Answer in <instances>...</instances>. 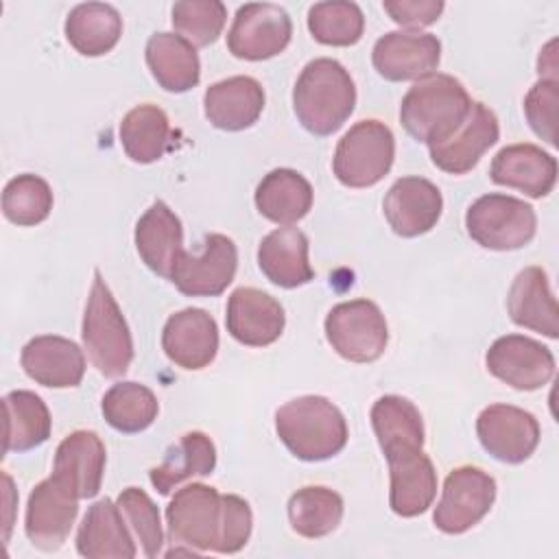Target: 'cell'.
<instances>
[{
	"label": "cell",
	"mask_w": 559,
	"mask_h": 559,
	"mask_svg": "<svg viewBox=\"0 0 559 559\" xmlns=\"http://www.w3.org/2000/svg\"><path fill=\"white\" fill-rule=\"evenodd\" d=\"M354 107V79L336 59L319 57L304 66L293 87V109L308 133L332 135L352 116Z\"/></svg>",
	"instance_id": "1"
},
{
	"label": "cell",
	"mask_w": 559,
	"mask_h": 559,
	"mask_svg": "<svg viewBox=\"0 0 559 559\" xmlns=\"http://www.w3.org/2000/svg\"><path fill=\"white\" fill-rule=\"evenodd\" d=\"M472 98L463 83L450 74H430L404 94L400 122L411 138L428 146L448 140L467 118Z\"/></svg>",
	"instance_id": "2"
},
{
	"label": "cell",
	"mask_w": 559,
	"mask_h": 559,
	"mask_svg": "<svg viewBox=\"0 0 559 559\" xmlns=\"http://www.w3.org/2000/svg\"><path fill=\"white\" fill-rule=\"evenodd\" d=\"M275 430L293 456L310 463L336 456L349 437L338 406L321 395H301L280 406Z\"/></svg>",
	"instance_id": "3"
},
{
	"label": "cell",
	"mask_w": 559,
	"mask_h": 559,
	"mask_svg": "<svg viewBox=\"0 0 559 559\" xmlns=\"http://www.w3.org/2000/svg\"><path fill=\"white\" fill-rule=\"evenodd\" d=\"M81 338L90 362L105 378H120L133 360V338L129 325L105 284L100 271H94V284L87 297Z\"/></svg>",
	"instance_id": "4"
},
{
	"label": "cell",
	"mask_w": 559,
	"mask_h": 559,
	"mask_svg": "<svg viewBox=\"0 0 559 559\" xmlns=\"http://www.w3.org/2000/svg\"><path fill=\"white\" fill-rule=\"evenodd\" d=\"M170 542L183 544L197 552H221L225 542V500L203 483L181 487L166 507Z\"/></svg>",
	"instance_id": "5"
},
{
	"label": "cell",
	"mask_w": 559,
	"mask_h": 559,
	"mask_svg": "<svg viewBox=\"0 0 559 559\" xmlns=\"http://www.w3.org/2000/svg\"><path fill=\"white\" fill-rule=\"evenodd\" d=\"M469 238L491 251L526 247L537 231V214L522 199L489 192L478 197L465 212Z\"/></svg>",
	"instance_id": "6"
},
{
	"label": "cell",
	"mask_w": 559,
	"mask_h": 559,
	"mask_svg": "<svg viewBox=\"0 0 559 559\" xmlns=\"http://www.w3.org/2000/svg\"><path fill=\"white\" fill-rule=\"evenodd\" d=\"M395 159L393 131L380 120H360L338 140L332 168L347 188L376 186Z\"/></svg>",
	"instance_id": "7"
},
{
	"label": "cell",
	"mask_w": 559,
	"mask_h": 559,
	"mask_svg": "<svg viewBox=\"0 0 559 559\" xmlns=\"http://www.w3.org/2000/svg\"><path fill=\"white\" fill-rule=\"evenodd\" d=\"M325 338L332 349L349 362L378 360L389 343L382 310L369 299L336 304L325 317Z\"/></svg>",
	"instance_id": "8"
},
{
	"label": "cell",
	"mask_w": 559,
	"mask_h": 559,
	"mask_svg": "<svg viewBox=\"0 0 559 559\" xmlns=\"http://www.w3.org/2000/svg\"><path fill=\"white\" fill-rule=\"evenodd\" d=\"M496 480L480 467H454L443 483L441 500L435 507L432 522L441 533L461 535L476 526L493 507Z\"/></svg>",
	"instance_id": "9"
},
{
	"label": "cell",
	"mask_w": 559,
	"mask_h": 559,
	"mask_svg": "<svg viewBox=\"0 0 559 559\" xmlns=\"http://www.w3.org/2000/svg\"><path fill=\"white\" fill-rule=\"evenodd\" d=\"M293 37V22L284 7L249 2L238 7L227 33V48L236 59L264 61L280 55Z\"/></svg>",
	"instance_id": "10"
},
{
	"label": "cell",
	"mask_w": 559,
	"mask_h": 559,
	"mask_svg": "<svg viewBox=\"0 0 559 559\" xmlns=\"http://www.w3.org/2000/svg\"><path fill=\"white\" fill-rule=\"evenodd\" d=\"M487 371L518 391H537L555 376L552 352L522 334H507L491 343L485 356Z\"/></svg>",
	"instance_id": "11"
},
{
	"label": "cell",
	"mask_w": 559,
	"mask_h": 559,
	"mask_svg": "<svg viewBox=\"0 0 559 559\" xmlns=\"http://www.w3.org/2000/svg\"><path fill=\"white\" fill-rule=\"evenodd\" d=\"M480 445L496 459L509 465L524 463L539 443V424L533 413L511 406L491 404L476 419Z\"/></svg>",
	"instance_id": "12"
},
{
	"label": "cell",
	"mask_w": 559,
	"mask_h": 559,
	"mask_svg": "<svg viewBox=\"0 0 559 559\" xmlns=\"http://www.w3.org/2000/svg\"><path fill=\"white\" fill-rule=\"evenodd\" d=\"M79 513V498L55 476L37 483L28 496L24 531L28 542L52 552L63 546Z\"/></svg>",
	"instance_id": "13"
},
{
	"label": "cell",
	"mask_w": 559,
	"mask_h": 559,
	"mask_svg": "<svg viewBox=\"0 0 559 559\" xmlns=\"http://www.w3.org/2000/svg\"><path fill=\"white\" fill-rule=\"evenodd\" d=\"M238 249L223 234H207L201 253H183L173 271L170 282L188 297H216L236 275Z\"/></svg>",
	"instance_id": "14"
},
{
	"label": "cell",
	"mask_w": 559,
	"mask_h": 559,
	"mask_svg": "<svg viewBox=\"0 0 559 559\" xmlns=\"http://www.w3.org/2000/svg\"><path fill=\"white\" fill-rule=\"evenodd\" d=\"M441 61V41L430 33L391 31L371 50L376 72L393 83L419 81L435 74Z\"/></svg>",
	"instance_id": "15"
},
{
	"label": "cell",
	"mask_w": 559,
	"mask_h": 559,
	"mask_svg": "<svg viewBox=\"0 0 559 559\" xmlns=\"http://www.w3.org/2000/svg\"><path fill=\"white\" fill-rule=\"evenodd\" d=\"M389 463V504L395 515L415 518L428 511L437 496V472L421 448H402L384 456Z\"/></svg>",
	"instance_id": "16"
},
{
	"label": "cell",
	"mask_w": 559,
	"mask_h": 559,
	"mask_svg": "<svg viewBox=\"0 0 559 559\" xmlns=\"http://www.w3.org/2000/svg\"><path fill=\"white\" fill-rule=\"evenodd\" d=\"M227 332L247 347L275 343L286 325L284 308L275 297L260 288L240 286L227 299Z\"/></svg>",
	"instance_id": "17"
},
{
	"label": "cell",
	"mask_w": 559,
	"mask_h": 559,
	"mask_svg": "<svg viewBox=\"0 0 559 559\" xmlns=\"http://www.w3.org/2000/svg\"><path fill=\"white\" fill-rule=\"evenodd\" d=\"M500 138V124L496 114L483 105L472 103L465 122L443 142L428 146L430 159L437 168L450 175L469 173L485 151H489Z\"/></svg>",
	"instance_id": "18"
},
{
	"label": "cell",
	"mask_w": 559,
	"mask_h": 559,
	"mask_svg": "<svg viewBox=\"0 0 559 559\" xmlns=\"http://www.w3.org/2000/svg\"><path fill=\"white\" fill-rule=\"evenodd\" d=\"M389 227L402 238H415L430 231L443 210L439 188L424 177L397 179L382 203Z\"/></svg>",
	"instance_id": "19"
},
{
	"label": "cell",
	"mask_w": 559,
	"mask_h": 559,
	"mask_svg": "<svg viewBox=\"0 0 559 559\" xmlns=\"http://www.w3.org/2000/svg\"><path fill=\"white\" fill-rule=\"evenodd\" d=\"M162 349L181 369L199 371L218 352L216 321L201 308H183L168 317L162 330Z\"/></svg>",
	"instance_id": "20"
},
{
	"label": "cell",
	"mask_w": 559,
	"mask_h": 559,
	"mask_svg": "<svg viewBox=\"0 0 559 559\" xmlns=\"http://www.w3.org/2000/svg\"><path fill=\"white\" fill-rule=\"evenodd\" d=\"M20 362L31 380L48 389L79 386L85 376L83 349L74 341L57 334L31 338L22 347Z\"/></svg>",
	"instance_id": "21"
},
{
	"label": "cell",
	"mask_w": 559,
	"mask_h": 559,
	"mask_svg": "<svg viewBox=\"0 0 559 559\" xmlns=\"http://www.w3.org/2000/svg\"><path fill=\"white\" fill-rule=\"evenodd\" d=\"M105 461L107 452L100 437L94 430H74L57 445L52 476L79 500L94 498L100 491Z\"/></svg>",
	"instance_id": "22"
},
{
	"label": "cell",
	"mask_w": 559,
	"mask_h": 559,
	"mask_svg": "<svg viewBox=\"0 0 559 559\" xmlns=\"http://www.w3.org/2000/svg\"><path fill=\"white\" fill-rule=\"evenodd\" d=\"M489 177L498 186L542 199L552 192L557 181V159L535 144H511L496 153Z\"/></svg>",
	"instance_id": "23"
},
{
	"label": "cell",
	"mask_w": 559,
	"mask_h": 559,
	"mask_svg": "<svg viewBox=\"0 0 559 559\" xmlns=\"http://www.w3.org/2000/svg\"><path fill=\"white\" fill-rule=\"evenodd\" d=\"M135 249L142 262L159 277H173L183 258V227L179 216L164 203L155 201L135 223Z\"/></svg>",
	"instance_id": "24"
},
{
	"label": "cell",
	"mask_w": 559,
	"mask_h": 559,
	"mask_svg": "<svg viewBox=\"0 0 559 559\" xmlns=\"http://www.w3.org/2000/svg\"><path fill=\"white\" fill-rule=\"evenodd\" d=\"M203 109L212 127L242 131L258 122L264 109V90L253 76H229L205 90Z\"/></svg>",
	"instance_id": "25"
},
{
	"label": "cell",
	"mask_w": 559,
	"mask_h": 559,
	"mask_svg": "<svg viewBox=\"0 0 559 559\" xmlns=\"http://www.w3.org/2000/svg\"><path fill=\"white\" fill-rule=\"evenodd\" d=\"M507 310L515 325L539 332L548 338L559 336V312L548 277L539 266L520 271L507 295Z\"/></svg>",
	"instance_id": "26"
},
{
	"label": "cell",
	"mask_w": 559,
	"mask_h": 559,
	"mask_svg": "<svg viewBox=\"0 0 559 559\" xmlns=\"http://www.w3.org/2000/svg\"><path fill=\"white\" fill-rule=\"evenodd\" d=\"M76 550L87 559H133L138 548L127 520L109 498L94 502L76 533Z\"/></svg>",
	"instance_id": "27"
},
{
	"label": "cell",
	"mask_w": 559,
	"mask_h": 559,
	"mask_svg": "<svg viewBox=\"0 0 559 559\" xmlns=\"http://www.w3.org/2000/svg\"><path fill=\"white\" fill-rule=\"evenodd\" d=\"M258 266L280 288H297L314 277L308 260V238L297 227H277L258 247Z\"/></svg>",
	"instance_id": "28"
},
{
	"label": "cell",
	"mask_w": 559,
	"mask_h": 559,
	"mask_svg": "<svg viewBox=\"0 0 559 559\" xmlns=\"http://www.w3.org/2000/svg\"><path fill=\"white\" fill-rule=\"evenodd\" d=\"M146 66L159 87L173 94L197 87L201 79V61L197 48L175 33H155L146 41Z\"/></svg>",
	"instance_id": "29"
},
{
	"label": "cell",
	"mask_w": 559,
	"mask_h": 559,
	"mask_svg": "<svg viewBox=\"0 0 559 559\" xmlns=\"http://www.w3.org/2000/svg\"><path fill=\"white\" fill-rule=\"evenodd\" d=\"M312 186L310 181L293 168H275L262 177L255 188L258 212L282 227L295 225L312 207Z\"/></svg>",
	"instance_id": "30"
},
{
	"label": "cell",
	"mask_w": 559,
	"mask_h": 559,
	"mask_svg": "<svg viewBox=\"0 0 559 559\" xmlns=\"http://www.w3.org/2000/svg\"><path fill=\"white\" fill-rule=\"evenodd\" d=\"M66 39L83 57H100L118 44L122 17L116 7L105 2L76 4L66 17Z\"/></svg>",
	"instance_id": "31"
},
{
	"label": "cell",
	"mask_w": 559,
	"mask_h": 559,
	"mask_svg": "<svg viewBox=\"0 0 559 559\" xmlns=\"http://www.w3.org/2000/svg\"><path fill=\"white\" fill-rule=\"evenodd\" d=\"M216 467V448L205 432H186L175 445L166 450L162 465L151 469V485L162 493H170L173 487L192 478L207 476Z\"/></svg>",
	"instance_id": "32"
},
{
	"label": "cell",
	"mask_w": 559,
	"mask_h": 559,
	"mask_svg": "<svg viewBox=\"0 0 559 559\" xmlns=\"http://www.w3.org/2000/svg\"><path fill=\"white\" fill-rule=\"evenodd\" d=\"M4 406V454L26 452L50 437L52 419L46 402L33 391H11L2 397Z\"/></svg>",
	"instance_id": "33"
},
{
	"label": "cell",
	"mask_w": 559,
	"mask_h": 559,
	"mask_svg": "<svg viewBox=\"0 0 559 559\" xmlns=\"http://www.w3.org/2000/svg\"><path fill=\"white\" fill-rule=\"evenodd\" d=\"M382 454L402 448H424V419L419 408L402 395H382L369 413Z\"/></svg>",
	"instance_id": "34"
},
{
	"label": "cell",
	"mask_w": 559,
	"mask_h": 559,
	"mask_svg": "<svg viewBox=\"0 0 559 559\" xmlns=\"http://www.w3.org/2000/svg\"><path fill=\"white\" fill-rule=\"evenodd\" d=\"M120 144L135 164H153L170 144V122L162 107L144 103L133 107L120 122Z\"/></svg>",
	"instance_id": "35"
},
{
	"label": "cell",
	"mask_w": 559,
	"mask_h": 559,
	"mask_svg": "<svg viewBox=\"0 0 559 559\" xmlns=\"http://www.w3.org/2000/svg\"><path fill=\"white\" fill-rule=\"evenodd\" d=\"M343 498L321 485L297 489L288 500V520L297 535L319 539L330 535L343 520Z\"/></svg>",
	"instance_id": "36"
},
{
	"label": "cell",
	"mask_w": 559,
	"mask_h": 559,
	"mask_svg": "<svg viewBox=\"0 0 559 559\" xmlns=\"http://www.w3.org/2000/svg\"><path fill=\"white\" fill-rule=\"evenodd\" d=\"M100 411L114 430L133 435L146 430L157 419L159 402L155 393L140 382H118L103 395Z\"/></svg>",
	"instance_id": "37"
},
{
	"label": "cell",
	"mask_w": 559,
	"mask_h": 559,
	"mask_svg": "<svg viewBox=\"0 0 559 559\" xmlns=\"http://www.w3.org/2000/svg\"><path fill=\"white\" fill-rule=\"evenodd\" d=\"M308 31L323 46H354L362 37L365 15L356 2H317L308 9Z\"/></svg>",
	"instance_id": "38"
},
{
	"label": "cell",
	"mask_w": 559,
	"mask_h": 559,
	"mask_svg": "<svg viewBox=\"0 0 559 559\" xmlns=\"http://www.w3.org/2000/svg\"><path fill=\"white\" fill-rule=\"evenodd\" d=\"M52 190L46 179L33 173L13 177L2 190V214L17 227H33L48 218Z\"/></svg>",
	"instance_id": "39"
},
{
	"label": "cell",
	"mask_w": 559,
	"mask_h": 559,
	"mask_svg": "<svg viewBox=\"0 0 559 559\" xmlns=\"http://www.w3.org/2000/svg\"><path fill=\"white\" fill-rule=\"evenodd\" d=\"M225 22L227 9L221 0H179L173 4V26L194 48L214 44Z\"/></svg>",
	"instance_id": "40"
},
{
	"label": "cell",
	"mask_w": 559,
	"mask_h": 559,
	"mask_svg": "<svg viewBox=\"0 0 559 559\" xmlns=\"http://www.w3.org/2000/svg\"><path fill=\"white\" fill-rule=\"evenodd\" d=\"M146 557H157L164 544L162 520L155 502L140 487H127L116 502Z\"/></svg>",
	"instance_id": "41"
},
{
	"label": "cell",
	"mask_w": 559,
	"mask_h": 559,
	"mask_svg": "<svg viewBox=\"0 0 559 559\" xmlns=\"http://www.w3.org/2000/svg\"><path fill=\"white\" fill-rule=\"evenodd\" d=\"M557 103L559 83L555 79H539L524 98V116L546 144L557 146Z\"/></svg>",
	"instance_id": "42"
},
{
	"label": "cell",
	"mask_w": 559,
	"mask_h": 559,
	"mask_svg": "<svg viewBox=\"0 0 559 559\" xmlns=\"http://www.w3.org/2000/svg\"><path fill=\"white\" fill-rule=\"evenodd\" d=\"M382 7L395 24L408 28L435 24L445 9L441 0H386L382 2Z\"/></svg>",
	"instance_id": "43"
}]
</instances>
